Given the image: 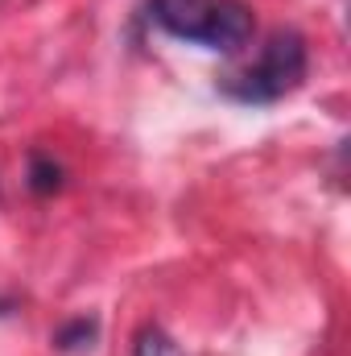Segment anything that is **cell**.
Returning <instances> with one entry per match:
<instances>
[{
	"label": "cell",
	"instance_id": "obj_4",
	"mask_svg": "<svg viewBox=\"0 0 351 356\" xmlns=\"http://www.w3.org/2000/svg\"><path fill=\"white\" fill-rule=\"evenodd\" d=\"M99 336V323L95 319H71L67 327L54 332V348L62 353H75V348H91V340Z\"/></svg>",
	"mask_w": 351,
	"mask_h": 356
},
{
	"label": "cell",
	"instance_id": "obj_1",
	"mask_svg": "<svg viewBox=\"0 0 351 356\" xmlns=\"http://www.w3.org/2000/svg\"><path fill=\"white\" fill-rule=\"evenodd\" d=\"M149 13L166 33L223 54L252 38V8L244 0H149Z\"/></svg>",
	"mask_w": 351,
	"mask_h": 356
},
{
	"label": "cell",
	"instance_id": "obj_5",
	"mask_svg": "<svg viewBox=\"0 0 351 356\" xmlns=\"http://www.w3.org/2000/svg\"><path fill=\"white\" fill-rule=\"evenodd\" d=\"M132 356H182V353H178V344L162 332V327H145V332L137 336Z\"/></svg>",
	"mask_w": 351,
	"mask_h": 356
},
{
	"label": "cell",
	"instance_id": "obj_3",
	"mask_svg": "<svg viewBox=\"0 0 351 356\" xmlns=\"http://www.w3.org/2000/svg\"><path fill=\"white\" fill-rule=\"evenodd\" d=\"M29 191H37V195L62 191V166L54 158H46V154H33L29 158Z\"/></svg>",
	"mask_w": 351,
	"mask_h": 356
},
{
	"label": "cell",
	"instance_id": "obj_2",
	"mask_svg": "<svg viewBox=\"0 0 351 356\" xmlns=\"http://www.w3.org/2000/svg\"><path fill=\"white\" fill-rule=\"evenodd\" d=\"M306 63H310L306 58V38L298 29H277V33H268L261 54L244 71L228 75L223 88H228V95H236L244 104H273V99L302 88Z\"/></svg>",
	"mask_w": 351,
	"mask_h": 356
}]
</instances>
